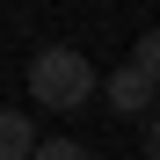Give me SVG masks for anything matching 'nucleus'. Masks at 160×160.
<instances>
[{"label":"nucleus","instance_id":"obj_1","mask_svg":"<svg viewBox=\"0 0 160 160\" xmlns=\"http://www.w3.org/2000/svg\"><path fill=\"white\" fill-rule=\"evenodd\" d=\"M29 95H37V109H88V102H95V66H88V51L44 44L37 58H29Z\"/></svg>","mask_w":160,"mask_h":160},{"label":"nucleus","instance_id":"obj_2","mask_svg":"<svg viewBox=\"0 0 160 160\" xmlns=\"http://www.w3.org/2000/svg\"><path fill=\"white\" fill-rule=\"evenodd\" d=\"M102 102H109L117 117H153V80H146L138 66H124V73L102 80Z\"/></svg>","mask_w":160,"mask_h":160},{"label":"nucleus","instance_id":"obj_3","mask_svg":"<svg viewBox=\"0 0 160 160\" xmlns=\"http://www.w3.org/2000/svg\"><path fill=\"white\" fill-rule=\"evenodd\" d=\"M37 153V124L22 109H0V160H29Z\"/></svg>","mask_w":160,"mask_h":160},{"label":"nucleus","instance_id":"obj_4","mask_svg":"<svg viewBox=\"0 0 160 160\" xmlns=\"http://www.w3.org/2000/svg\"><path fill=\"white\" fill-rule=\"evenodd\" d=\"M131 66H138V73L153 80V88H160V29H146L138 44H131Z\"/></svg>","mask_w":160,"mask_h":160},{"label":"nucleus","instance_id":"obj_5","mask_svg":"<svg viewBox=\"0 0 160 160\" xmlns=\"http://www.w3.org/2000/svg\"><path fill=\"white\" fill-rule=\"evenodd\" d=\"M29 160H88V146H73V138H37Z\"/></svg>","mask_w":160,"mask_h":160},{"label":"nucleus","instance_id":"obj_6","mask_svg":"<svg viewBox=\"0 0 160 160\" xmlns=\"http://www.w3.org/2000/svg\"><path fill=\"white\" fill-rule=\"evenodd\" d=\"M146 160H160V109H153V124H146Z\"/></svg>","mask_w":160,"mask_h":160}]
</instances>
